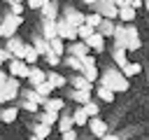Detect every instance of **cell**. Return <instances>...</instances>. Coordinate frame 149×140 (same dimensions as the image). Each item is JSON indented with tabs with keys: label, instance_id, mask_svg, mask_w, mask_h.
<instances>
[{
	"label": "cell",
	"instance_id": "8",
	"mask_svg": "<svg viewBox=\"0 0 149 140\" xmlns=\"http://www.w3.org/2000/svg\"><path fill=\"white\" fill-rule=\"evenodd\" d=\"M23 47H26V42H23L21 37H16V35H14L12 40H7V47H5V49L9 51V56H12V58L23 61V56H26V54H23Z\"/></svg>",
	"mask_w": 149,
	"mask_h": 140
},
{
	"label": "cell",
	"instance_id": "13",
	"mask_svg": "<svg viewBox=\"0 0 149 140\" xmlns=\"http://www.w3.org/2000/svg\"><path fill=\"white\" fill-rule=\"evenodd\" d=\"M65 107V100L63 98H47L44 105H42V112H51V114H61V110Z\"/></svg>",
	"mask_w": 149,
	"mask_h": 140
},
{
	"label": "cell",
	"instance_id": "37",
	"mask_svg": "<svg viewBox=\"0 0 149 140\" xmlns=\"http://www.w3.org/2000/svg\"><path fill=\"white\" fill-rule=\"evenodd\" d=\"M84 107V112L88 114V119H93V117H100V107H98V103L95 100H88L86 105H81Z\"/></svg>",
	"mask_w": 149,
	"mask_h": 140
},
{
	"label": "cell",
	"instance_id": "44",
	"mask_svg": "<svg viewBox=\"0 0 149 140\" xmlns=\"http://www.w3.org/2000/svg\"><path fill=\"white\" fill-rule=\"evenodd\" d=\"M61 140H77V128H70V131L61 133Z\"/></svg>",
	"mask_w": 149,
	"mask_h": 140
},
{
	"label": "cell",
	"instance_id": "39",
	"mask_svg": "<svg viewBox=\"0 0 149 140\" xmlns=\"http://www.w3.org/2000/svg\"><path fill=\"white\" fill-rule=\"evenodd\" d=\"M140 47H142V40H140V37H133V40L126 42V51H137Z\"/></svg>",
	"mask_w": 149,
	"mask_h": 140
},
{
	"label": "cell",
	"instance_id": "12",
	"mask_svg": "<svg viewBox=\"0 0 149 140\" xmlns=\"http://www.w3.org/2000/svg\"><path fill=\"white\" fill-rule=\"evenodd\" d=\"M58 12H61V7H58V2H56V0H51V2H47V5H44V7L40 9V14H42V19H47V21H56V19L61 16Z\"/></svg>",
	"mask_w": 149,
	"mask_h": 140
},
{
	"label": "cell",
	"instance_id": "48",
	"mask_svg": "<svg viewBox=\"0 0 149 140\" xmlns=\"http://www.w3.org/2000/svg\"><path fill=\"white\" fill-rule=\"evenodd\" d=\"M7 79H9L7 70H0V86H5V84H7Z\"/></svg>",
	"mask_w": 149,
	"mask_h": 140
},
{
	"label": "cell",
	"instance_id": "18",
	"mask_svg": "<svg viewBox=\"0 0 149 140\" xmlns=\"http://www.w3.org/2000/svg\"><path fill=\"white\" fill-rule=\"evenodd\" d=\"M70 98L74 103H79V105H86L91 100V91H86V89H72L70 91Z\"/></svg>",
	"mask_w": 149,
	"mask_h": 140
},
{
	"label": "cell",
	"instance_id": "4",
	"mask_svg": "<svg viewBox=\"0 0 149 140\" xmlns=\"http://www.w3.org/2000/svg\"><path fill=\"white\" fill-rule=\"evenodd\" d=\"M56 37H61L63 42H74L77 40V28H72L65 19H56Z\"/></svg>",
	"mask_w": 149,
	"mask_h": 140
},
{
	"label": "cell",
	"instance_id": "41",
	"mask_svg": "<svg viewBox=\"0 0 149 140\" xmlns=\"http://www.w3.org/2000/svg\"><path fill=\"white\" fill-rule=\"evenodd\" d=\"M126 35H128V40H133V37H140V30H137V26H135V23H128V26H126Z\"/></svg>",
	"mask_w": 149,
	"mask_h": 140
},
{
	"label": "cell",
	"instance_id": "51",
	"mask_svg": "<svg viewBox=\"0 0 149 140\" xmlns=\"http://www.w3.org/2000/svg\"><path fill=\"white\" fill-rule=\"evenodd\" d=\"M102 140H119V135H116V133H107Z\"/></svg>",
	"mask_w": 149,
	"mask_h": 140
},
{
	"label": "cell",
	"instance_id": "31",
	"mask_svg": "<svg viewBox=\"0 0 149 140\" xmlns=\"http://www.w3.org/2000/svg\"><path fill=\"white\" fill-rule=\"evenodd\" d=\"M102 23V16L98 14V12H93V14H86V19H84V26H88V28H93V30H98V26Z\"/></svg>",
	"mask_w": 149,
	"mask_h": 140
},
{
	"label": "cell",
	"instance_id": "45",
	"mask_svg": "<svg viewBox=\"0 0 149 140\" xmlns=\"http://www.w3.org/2000/svg\"><path fill=\"white\" fill-rule=\"evenodd\" d=\"M21 107H23L26 112H40V105H35V103H26V100H23Z\"/></svg>",
	"mask_w": 149,
	"mask_h": 140
},
{
	"label": "cell",
	"instance_id": "42",
	"mask_svg": "<svg viewBox=\"0 0 149 140\" xmlns=\"http://www.w3.org/2000/svg\"><path fill=\"white\" fill-rule=\"evenodd\" d=\"M12 100H14V96H12V93H7V89H5V86H0V105L12 103Z\"/></svg>",
	"mask_w": 149,
	"mask_h": 140
},
{
	"label": "cell",
	"instance_id": "2",
	"mask_svg": "<svg viewBox=\"0 0 149 140\" xmlns=\"http://www.w3.org/2000/svg\"><path fill=\"white\" fill-rule=\"evenodd\" d=\"M88 84H93V82H98L100 79V70H98V65H95V58H93V54H88L86 58H81V72H79Z\"/></svg>",
	"mask_w": 149,
	"mask_h": 140
},
{
	"label": "cell",
	"instance_id": "11",
	"mask_svg": "<svg viewBox=\"0 0 149 140\" xmlns=\"http://www.w3.org/2000/svg\"><path fill=\"white\" fill-rule=\"evenodd\" d=\"M121 77V70L119 68H109V70H105L102 75H100V86H107V89H112L114 84H116V79Z\"/></svg>",
	"mask_w": 149,
	"mask_h": 140
},
{
	"label": "cell",
	"instance_id": "6",
	"mask_svg": "<svg viewBox=\"0 0 149 140\" xmlns=\"http://www.w3.org/2000/svg\"><path fill=\"white\" fill-rule=\"evenodd\" d=\"M86 128L93 133V138H95V140H102V138L109 133V128H107V121H102L100 117H93V119H88Z\"/></svg>",
	"mask_w": 149,
	"mask_h": 140
},
{
	"label": "cell",
	"instance_id": "10",
	"mask_svg": "<svg viewBox=\"0 0 149 140\" xmlns=\"http://www.w3.org/2000/svg\"><path fill=\"white\" fill-rule=\"evenodd\" d=\"M65 51H68L70 56H74V58H79V61H81V58H86V56L91 54V49L86 47V42H79V40H77V42H72V44H70V47H68Z\"/></svg>",
	"mask_w": 149,
	"mask_h": 140
},
{
	"label": "cell",
	"instance_id": "14",
	"mask_svg": "<svg viewBox=\"0 0 149 140\" xmlns=\"http://www.w3.org/2000/svg\"><path fill=\"white\" fill-rule=\"evenodd\" d=\"M28 82H30V89H35V86H40V84H44V82H47V72H44V70H40L37 65H30Z\"/></svg>",
	"mask_w": 149,
	"mask_h": 140
},
{
	"label": "cell",
	"instance_id": "33",
	"mask_svg": "<svg viewBox=\"0 0 149 140\" xmlns=\"http://www.w3.org/2000/svg\"><path fill=\"white\" fill-rule=\"evenodd\" d=\"M95 93H98V98H100V100H105V103H112V100H114V96H116L112 89H107V86H100V84H98Z\"/></svg>",
	"mask_w": 149,
	"mask_h": 140
},
{
	"label": "cell",
	"instance_id": "46",
	"mask_svg": "<svg viewBox=\"0 0 149 140\" xmlns=\"http://www.w3.org/2000/svg\"><path fill=\"white\" fill-rule=\"evenodd\" d=\"M9 14L21 16V14H23V5H9Z\"/></svg>",
	"mask_w": 149,
	"mask_h": 140
},
{
	"label": "cell",
	"instance_id": "35",
	"mask_svg": "<svg viewBox=\"0 0 149 140\" xmlns=\"http://www.w3.org/2000/svg\"><path fill=\"white\" fill-rule=\"evenodd\" d=\"M128 89H130V79H126L123 75H121V77L116 79V84L112 86V91H114V93H123V91H128Z\"/></svg>",
	"mask_w": 149,
	"mask_h": 140
},
{
	"label": "cell",
	"instance_id": "22",
	"mask_svg": "<svg viewBox=\"0 0 149 140\" xmlns=\"http://www.w3.org/2000/svg\"><path fill=\"white\" fill-rule=\"evenodd\" d=\"M44 40H51V37H56V21H47V19H42V33H40Z\"/></svg>",
	"mask_w": 149,
	"mask_h": 140
},
{
	"label": "cell",
	"instance_id": "36",
	"mask_svg": "<svg viewBox=\"0 0 149 140\" xmlns=\"http://www.w3.org/2000/svg\"><path fill=\"white\" fill-rule=\"evenodd\" d=\"M35 91H37V96L40 98H51V93H54V86L49 84V82H44V84H40V86H35Z\"/></svg>",
	"mask_w": 149,
	"mask_h": 140
},
{
	"label": "cell",
	"instance_id": "38",
	"mask_svg": "<svg viewBox=\"0 0 149 140\" xmlns=\"http://www.w3.org/2000/svg\"><path fill=\"white\" fill-rule=\"evenodd\" d=\"M91 35H93V28H88V26H79L77 28V40L79 42H86Z\"/></svg>",
	"mask_w": 149,
	"mask_h": 140
},
{
	"label": "cell",
	"instance_id": "25",
	"mask_svg": "<svg viewBox=\"0 0 149 140\" xmlns=\"http://www.w3.org/2000/svg\"><path fill=\"white\" fill-rule=\"evenodd\" d=\"M135 16H137V12H135L133 7H123V9H119V19L123 21V26L133 23V21H135Z\"/></svg>",
	"mask_w": 149,
	"mask_h": 140
},
{
	"label": "cell",
	"instance_id": "20",
	"mask_svg": "<svg viewBox=\"0 0 149 140\" xmlns=\"http://www.w3.org/2000/svg\"><path fill=\"white\" fill-rule=\"evenodd\" d=\"M140 72H142V65H140V63H135V61H133V63L128 61V63H126V65L121 68V75H123L126 79H130V77L140 75Z\"/></svg>",
	"mask_w": 149,
	"mask_h": 140
},
{
	"label": "cell",
	"instance_id": "40",
	"mask_svg": "<svg viewBox=\"0 0 149 140\" xmlns=\"http://www.w3.org/2000/svg\"><path fill=\"white\" fill-rule=\"evenodd\" d=\"M44 58H47V63H49L51 68H56V65L61 63V56H56L54 51H47V54H44Z\"/></svg>",
	"mask_w": 149,
	"mask_h": 140
},
{
	"label": "cell",
	"instance_id": "53",
	"mask_svg": "<svg viewBox=\"0 0 149 140\" xmlns=\"http://www.w3.org/2000/svg\"><path fill=\"white\" fill-rule=\"evenodd\" d=\"M144 7H147V12H149V0H144Z\"/></svg>",
	"mask_w": 149,
	"mask_h": 140
},
{
	"label": "cell",
	"instance_id": "28",
	"mask_svg": "<svg viewBox=\"0 0 149 140\" xmlns=\"http://www.w3.org/2000/svg\"><path fill=\"white\" fill-rule=\"evenodd\" d=\"M72 121H74V126H86V124H88V114L84 112V107H74Z\"/></svg>",
	"mask_w": 149,
	"mask_h": 140
},
{
	"label": "cell",
	"instance_id": "9",
	"mask_svg": "<svg viewBox=\"0 0 149 140\" xmlns=\"http://www.w3.org/2000/svg\"><path fill=\"white\" fill-rule=\"evenodd\" d=\"M86 47H88L93 54H102V51H105V37H102L98 30H93V35L86 40Z\"/></svg>",
	"mask_w": 149,
	"mask_h": 140
},
{
	"label": "cell",
	"instance_id": "54",
	"mask_svg": "<svg viewBox=\"0 0 149 140\" xmlns=\"http://www.w3.org/2000/svg\"><path fill=\"white\" fill-rule=\"evenodd\" d=\"M30 140H37V138H35V135H30Z\"/></svg>",
	"mask_w": 149,
	"mask_h": 140
},
{
	"label": "cell",
	"instance_id": "16",
	"mask_svg": "<svg viewBox=\"0 0 149 140\" xmlns=\"http://www.w3.org/2000/svg\"><path fill=\"white\" fill-rule=\"evenodd\" d=\"M30 44L35 47V51H37L40 56H44V54L49 51V40H44L40 33H35V35H33V42H30Z\"/></svg>",
	"mask_w": 149,
	"mask_h": 140
},
{
	"label": "cell",
	"instance_id": "30",
	"mask_svg": "<svg viewBox=\"0 0 149 140\" xmlns=\"http://www.w3.org/2000/svg\"><path fill=\"white\" fill-rule=\"evenodd\" d=\"M49 133H51V128H49V126H44V124H40V121L33 126V135H35L37 140H47V138H49Z\"/></svg>",
	"mask_w": 149,
	"mask_h": 140
},
{
	"label": "cell",
	"instance_id": "52",
	"mask_svg": "<svg viewBox=\"0 0 149 140\" xmlns=\"http://www.w3.org/2000/svg\"><path fill=\"white\" fill-rule=\"evenodd\" d=\"M7 2H9V5H21L23 0H7Z\"/></svg>",
	"mask_w": 149,
	"mask_h": 140
},
{
	"label": "cell",
	"instance_id": "43",
	"mask_svg": "<svg viewBox=\"0 0 149 140\" xmlns=\"http://www.w3.org/2000/svg\"><path fill=\"white\" fill-rule=\"evenodd\" d=\"M68 65H70V68H74V70H79V72H81V61H79V58H74V56H68Z\"/></svg>",
	"mask_w": 149,
	"mask_h": 140
},
{
	"label": "cell",
	"instance_id": "3",
	"mask_svg": "<svg viewBox=\"0 0 149 140\" xmlns=\"http://www.w3.org/2000/svg\"><path fill=\"white\" fill-rule=\"evenodd\" d=\"M7 75L9 77H16V79H28L30 75V65L26 61H19V58H12L7 63Z\"/></svg>",
	"mask_w": 149,
	"mask_h": 140
},
{
	"label": "cell",
	"instance_id": "19",
	"mask_svg": "<svg viewBox=\"0 0 149 140\" xmlns=\"http://www.w3.org/2000/svg\"><path fill=\"white\" fill-rule=\"evenodd\" d=\"M112 61H114V65L121 70V68L128 63V51H126V49H112Z\"/></svg>",
	"mask_w": 149,
	"mask_h": 140
},
{
	"label": "cell",
	"instance_id": "49",
	"mask_svg": "<svg viewBox=\"0 0 149 140\" xmlns=\"http://www.w3.org/2000/svg\"><path fill=\"white\" fill-rule=\"evenodd\" d=\"M142 5H144V0H133V2H130V7H133L135 12H137V7H142Z\"/></svg>",
	"mask_w": 149,
	"mask_h": 140
},
{
	"label": "cell",
	"instance_id": "29",
	"mask_svg": "<svg viewBox=\"0 0 149 140\" xmlns=\"http://www.w3.org/2000/svg\"><path fill=\"white\" fill-rule=\"evenodd\" d=\"M16 114H19V107H2V110H0V119H2L5 124H12V121L16 119Z\"/></svg>",
	"mask_w": 149,
	"mask_h": 140
},
{
	"label": "cell",
	"instance_id": "34",
	"mask_svg": "<svg viewBox=\"0 0 149 140\" xmlns=\"http://www.w3.org/2000/svg\"><path fill=\"white\" fill-rule=\"evenodd\" d=\"M23 98H26V103H35V105H40V107L44 105V98H40L35 89H26V91H23Z\"/></svg>",
	"mask_w": 149,
	"mask_h": 140
},
{
	"label": "cell",
	"instance_id": "21",
	"mask_svg": "<svg viewBox=\"0 0 149 140\" xmlns=\"http://www.w3.org/2000/svg\"><path fill=\"white\" fill-rule=\"evenodd\" d=\"M58 117H61V114H51V112H37V121H40V124H44V126H49V128H54V126L58 124Z\"/></svg>",
	"mask_w": 149,
	"mask_h": 140
},
{
	"label": "cell",
	"instance_id": "55",
	"mask_svg": "<svg viewBox=\"0 0 149 140\" xmlns=\"http://www.w3.org/2000/svg\"><path fill=\"white\" fill-rule=\"evenodd\" d=\"M93 140H95V138H93Z\"/></svg>",
	"mask_w": 149,
	"mask_h": 140
},
{
	"label": "cell",
	"instance_id": "26",
	"mask_svg": "<svg viewBox=\"0 0 149 140\" xmlns=\"http://www.w3.org/2000/svg\"><path fill=\"white\" fill-rule=\"evenodd\" d=\"M114 21H107V19H102V23L98 26V33L102 35V37H114Z\"/></svg>",
	"mask_w": 149,
	"mask_h": 140
},
{
	"label": "cell",
	"instance_id": "24",
	"mask_svg": "<svg viewBox=\"0 0 149 140\" xmlns=\"http://www.w3.org/2000/svg\"><path fill=\"white\" fill-rule=\"evenodd\" d=\"M56 128H58L61 133H65V131H70V128H74V121H72V114H61V117H58V124H56Z\"/></svg>",
	"mask_w": 149,
	"mask_h": 140
},
{
	"label": "cell",
	"instance_id": "32",
	"mask_svg": "<svg viewBox=\"0 0 149 140\" xmlns=\"http://www.w3.org/2000/svg\"><path fill=\"white\" fill-rule=\"evenodd\" d=\"M70 84H72V89H86V91H93V84H88L81 75H74V77L70 79Z\"/></svg>",
	"mask_w": 149,
	"mask_h": 140
},
{
	"label": "cell",
	"instance_id": "5",
	"mask_svg": "<svg viewBox=\"0 0 149 140\" xmlns=\"http://www.w3.org/2000/svg\"><path fill=\"white\" fill-rule=\"evenodd\" d=\"M95 12H98L102 19H107V21H114V19H119V9H116L114 0H100V2L95 5Z\"/></svg>",
	"mask_w": 149,
	"mask_h": 140
},
{
	"label": "cell",
	"instance_id": "27",
	"mask_svg": "<svg viewBox=\"0 0 149 140\" xmlns=\"http://www.w3.org/2000/svg\"><path fill=\"white\" fill-rule=\"evenodd\" d=\"M49 51H54L56 56H63L65 54V42L61 37H51L49 40Z\"/></svg>",
	"mask_w": 149,
	"mask_h": 140
},
{
	"label": "cell",
	"instance_id": "7",
	"mask_svg": "<svg viewBox=\"0 0 149 140\" xmlns=\"http://www.w3.org/2000/svg\"><path fill=\"white\" fill-rule=\"evenodd\" d=\"M61 19H65L72 28H79V26H84L86 14H81V12H79V9H74V7H65V12L61 14Z\"/></svg>",
	"mask_w": 149,
	"mask_h": 140
},
{
	"label": "cell",
	"instance_id": "47",
	"mask_svg": "<svg viewBox=\"0 0 149 140\" xmlns=\"http://www.w3.org/2000/svg\"><path fill=\"white\" fill-rule=\"evenodd\" d=\"M130 2H133V0H114V5H116V9H123V7H130Z\"/></svg>",
	"mask_w": 149,
	"mask_h": 140
},
{
	"label": "cell",
	"instance_id": "15",
	"mask_svg": "<svg viewBox=\"0 0 149 140\" xmlns=\"http://www.w3.org/2000/svg\"><path fill=\"white\" fill-rule=\"evenodd\" d=\"M114 49H126V42H128V35H126V26L123 23H119L116 28H114Z\"/></svg>",
	"mask_w": 149,
	"mask_h": 140
},
{
	"label": "cell",
	"instance_id": "17",
	"mask_svg": "<svg viewBox=\"0 0 149 140\" xmlns=\"http://www.w3.org/2000/svg\"><path fill=\"white\" fill-rule=\"evenodd\" d=\"M47 82H49L54 89H63V86L68 84V79H65L61 72H56V70H49V72H47Z\"/></svg>",
	"mask_w": 149,
	"mask_h": 140
},
{
	"label": "cell",
	"instance_id": "50",
	"mask_svg": "<svg viewBox=\"0 0 149 140\" xmlns=\"http://www.w3.org/2000/svg\"><path fill=\"white\" fill-rule=\"evenodd\" d=\"M81 2H84V5H88V7H95L100 0H81Z\"/></svg>",
	"mask_w": 149,
	"mask_h": 140
},
{
	"label": "cell",
	"instance_id": "1",
	"mask_svg": "<svg viewBox=\"0 0 149 140\" xmlns=\"http://www.w3.org/2000/svg\"><path fill=\"white\" fill-rule=\"evenodd\" d=\"M23 23V16H16V14H5L2 16V21H0V37H5V40H12L14 35H16V30H19V26Z\"/></svg>",
	"mask_w": 149,
	"mask_h": 140
},
{
	"label": "cell",
	"instance_id": "23",
	"mask_svg": "<svg viewBox=\"0 0 149 140\" xmlns=\"http://www.w3.org/2000/svg\"><path fill=\"white\" fill-rule=\"evenodd\" d=\"M23 54H26V56H23V61H26L28 65H35V63H37V58H40V54L35 51V47H33V44H28V42H26V47H23Z\"/></svg>",
	"mask_w": 149,
	"mask_h": 140
}]
</instances>
